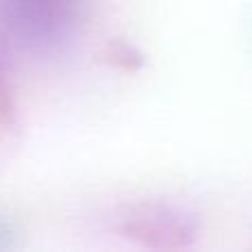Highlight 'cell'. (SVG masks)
Returning <instances> with one entry per match:
<instances>
[{
    "mask_svg": "<svg viewBox=\"0 0 252 252\" xmlns=\"http://www.w3.org/2000/svg\"><path fill=\"white\" fill-rule=\"evenodd\" d=\"M75 7V0H0V18L22 40L47 42L64 33Z\"/></svg>",
    "mask_w": 252,
    "mask_h": 252,
    "instance_id": "1",
    "label": "cell"
},
{
    "mask_svg": "<svg viewBox=\"0 0 252 252\" xmlns=\"http://www.w3.org/2000/svg\"><path fill=\"white\" fill-rule=\"evenodd\" d=\"M128 235L144 237V235H161L168 239L170 246H184L192 235V228L184 217H177L173 210H166L164 217L161 215H139L133 217L124 228Z\"/></svg>",
    "mask_w": 252,
    "mask_h": 252,
    "instance_id": "2",
    "label": "cell"
}]
</instances>
